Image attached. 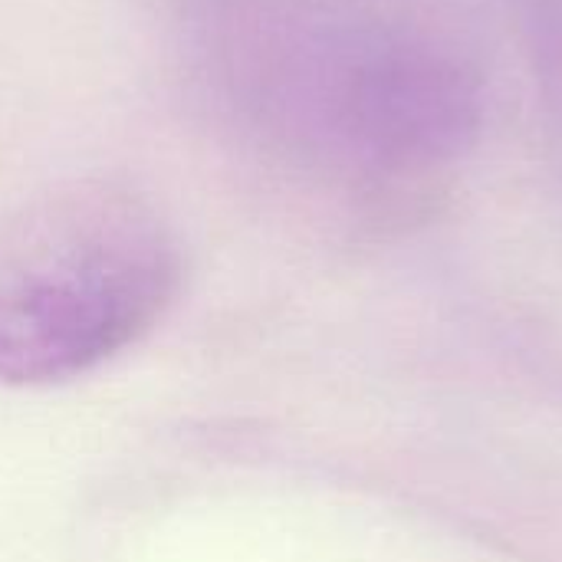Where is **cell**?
<instances>
[{
	"label": "cell",
	"mask_w": 562,
	"mask_h": 562,
	"mask_svg": "<svg viewBox=\"0 0 562 562\" xmlns=\"http://www.w3.org/2000/svg\"><path fill=\"white\" fill-rule=\"evenodd\" d=\"M175 30L211 119L286 158L412 168L477 125L458 63L313 0H178Z\"/></svg>",
	"instance_id": "1"
},
{
	"label": "cell",
	"mask_w": 562,
	"mask_h": 562,
	"mask_svg": "<svg viewBox=\"0 0 562 562\" xmlns=\"http://www.w3.org/2000/svg\"><path fill=\"white\" fill-rule=\"evenodd\" d=\"M165 211L109 175L53 181L0 211V382L92 372L158 326L181 290Z\"/></svg>",
	"instance_id": "2"
}]
</instances>
